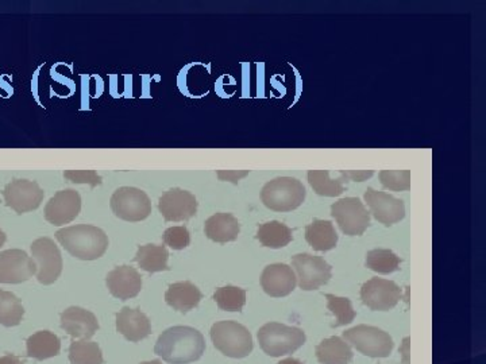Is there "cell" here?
Returning a JSON list of instances; mask_svg holds the SVG:
<instances>
[{
	"label": "cell",
	"mask_w": 486,
	"mask_h": 364,
	"mask_svg": "<svg viewBox=\"0 0 486 364\" xmlns=\"http://www.w3.org/2000/svg\"><path fill=\"white\" fill-rule=\"evenodd\" d=\"M344 342L370 358H388L395 343L390 333L370 325H357L343 332Z\"/></svg>",
	"instance_id": "6"
},
{
	"label": "cell",
	"mask_w": 486,
	"mask_h": 364,
	"mask_svg": "<svg viewBox=\"0 0 486 364\" xmlns=\"http://www.w3.org/2000/svg\"><path fill=\"white\" fill-rule=\"evenodd\" d=\"M105 284L115 299L127 301L141 293L143 277L131 266H120L108 273Z\"/></svg>",
	"instance_id": "17"
},
{
	"label": "cell",
	"mask_w": 486,
	"mask_h": 364,
	"mask_svg": "<svg viewBox=\"0 0 486 364\" xmlns=\"http://www.w3.org/2000/svg\"><path fill=\"white\" fill-rule=\"evenodd\" d=\"M305 240L315 251H330L338 243L334 224L328 220H313L305 228Z\"/></svg>",
	"instance_id": "24"
},
{
	"label": "cell",
	"mask_w": 486,
	"mask_h": 364,
	"mask_svg": "<svg viewBox=\"0 0 486 364\" xmlns=\"http://www.w3.org/2000/svg\"><path fill=\"white\" fill-rule=\"evenodd\" d=\"M25 316L22 302L12 292L0 291V324L17 327Z\"/></svg>",
	"instance_id": "29"
},
{
	"label": "cell",
	"mask_w": 486,
	"mask_h": 364,
	"mask_svg": "<svg viewBox=\"0 0 486 364\" xmlns=\"http://www.w3.org/2000/svg\"><path fill=\"white\" fill-rule=\"evenodd\" d=\"M26 345H27V356L37 360L54 358L61 351L60 337L49 330H41L30 336Z\"/></svg>",
	"instance_id": "25"
},
{
	"label": "cell",
	"mask_w": 486,
	"mask_h": 364,
	"mask_svg": "<svg viewBox=\"0 0 486 364\" xmlns=\"http://www.w3.org/2000/svg\"><path fill=\"white\" fill-rule=\"evenodd\" d=\"M308 182L311 188L319 194L324 197H338L344 192L343 176L339 178H330V171H308Z\"/></svg>",
	"instance_id": "28"
},
{
	"label": "cell",
	"mask_w": 486,
	"mask_h": 364,
	"mask_svg": "<svg viewBox=\"0 0 486 364\" xmlns=\"http://www.w3.org/2000/svg\"><path fill=\"white\" fill-rule=\"evenodd\" d=\"M117 330L128 342L138 343L150 336V320L141 309L125 307L117 315Z\"/></svg>",
	"instance_id": "20"
},
{
	"label": "cell",
	"mask_w": 486,
	"mask_h": 364,
	"mask_svg": "<svg viewBox=\"0 0 486 364\" xmlns=\"http://www.w3.org/2000/svg\"><path fill=\"white\" fill-rule=\"evenodd\" d=\"M205 351V340L191 327H174L162 332L154 353L171 364H188L199 360Z\"/></svg>",
	"instance_id": "1"
},
{
	"label": "cell",
	"mask_w": 486,
	"mask_h": 364,
	"mask_svg": "<svg viewBox=\"0 0 486 364\" xmlns=\"http://www.w3.org/2000/svg\"><path fill=\"white\" fill-rule=\"evenodd\" d=\"M37 274L35 259L23 250L0 253V284H22Z\"/></svg>",
	"instance_id": "13"
},
{
	"label": "cell",
	"mask_w": 486,
	"mask_h": 364,
	"mask_svg": "<svg viewBox=\"0 0 486 364\" xmlns=\"http://www.w3.org/2000/svg\"><path fill=\"white\" fill-rule=\"evenodd\" d=\"M295 271L285 263L269 265L262 271L261 286L265 293L270 297H287L295 291Z\"/></svg>",
	"instance_id": "18"
},
{
	"label": "cell",
	"mask_w": 486,
	"mask_h": 364,
	"mask_svg": "<svg viewBox=\"0 0 486 364\" xmlns=\"http://www.w3.org/2000/svg\"><path fill=\"white\" fill-rule=\"evenodd\" d=\"M251 171H218V178L220 181H230L238 184L239 179L248 176Z\"/></svg>",
	"instance_id": "37"
},
{
	"label": "cell",
	"mask_w": 486,
	"mask_h": 364,
	"mask_svg": "<svg viewBox=\"0 0 486 364\" xmlns=\"http://www.w3.org/2000/svg\"><path fill=\"white\" fill-rule=\"evenodd\" d=\"M61 328L73 339H91L99 330V322L89 310L71 307L61 314Z\"/></svg>",
	"instance_id": "19"
},
{
	"label": "cell",
	"mask_w": 486,
	"mask_h": 364,
	"mask_svg": "<svg viewBox=\"0 0 486 364\" xmlns=\"http://www.w3.org/2000/svg\"><path fill=\"white\" fill-rule=\"evenodd\" d=\"M341 176L344 177L346 181L362 182L370 178L374 174L373 171H339Z\"/></svg>",
	"instance_id": "38"
},
{
	"label": "cell",
	"mask_w": 486,
	"mask_h": 364,
	"mask_svg": "<svg viewBox=\"0 0 486 364\" xmlns=\"http://www.w3.org/2000/svg\"><path fill=\"white\" fill-rule=\"evenodd\" d=\"M64 177L74 184H89L91 188L102 186L103 178L95 171H66Z\"/></svg>",
	"instance_id": "36"
},
{
	"label": "cell",
	"mask_w": 486,
	"mask_h": 364,
	"mask_svg": "<svg viewBox=\"0 0 486 364\" xmlns=\"http://www.w3.org/2000/svg\"><path fill=\"white\" fill-rule=\"evenodd\" d=\"M43 193L37 182L29 179H14L4 191V202L18 215L35 211L42 202Z\"/></svg>",
	"instance_id": "11"
},
{
	"label": "cell",
	"mask_w": 486,
	"mask_h": 364,
	"mask_svg": "<svg viewBox=\"0 0 486 364\" xmlns=\"http://www.w3.org/2000/svg\"><path fill=\"white\" fill-rule=\"evenodd\" d=\"M305 186L293 177H277L262 188L261 200L272 211L289 212L297 209L305 200Z\"/></svg>",
	"instance_id": "3"
},
{
	"label": "cell",
	"mask_w": 486,
	"mask_h": 364,
	"mask_svg": "<svg viewBox=\"0 0 486 364\" xmlns=\"http://www.w3.org/2000/svg\"><path fill=\"white\" fill-rule=\"evenodd\" d=\"M7 237L6 233L4 231L0 230V247H4V243H6Z\"/></svg>",
	"instance_id": "41"
},
{
	"label": "cell",
	"mask_w": 486,
	"mask_h": 364,
	"mask_svg": "<svg viewBox=\"0 0 486 364\" xmlns=\"http://www.w3.org/2000/svg\"><path fill=\"white\" fill-rule=\"evenodd\" d=\"M211 340L216 350L228 358L242 359L253 351V337L248 328L235 322H216L211 328Z\"/></svg>",
	"instance_id": "5"
},
{
	"label": "cell",
	"mask_w": 486,
	"mask_h": 364,
	"mask_svg": "<svg viewBox=\"0 0 486 364\" xmlns=\"http://www.w3.org/2000/svg\"><path fill=\"white\" fill-rule=\"evenodd\" d=\"M169 251L166 246L146 245L140 246L134 262H137L143 270L148 273H158V271H168Z\"/></svg>",
	"instance_id": "26"
},
{
	"label": "cell",
	"mask_w": 486,
	"mask_h": 364,
	"mask_svg": "<svg viewBox=\"0 0 486 364\" xmlns=\"http://www.w3.org/2000/svg\"><path fill=\"white\" fill-rule=\"evenodd\" d=\"M141 364H162L159 360H151V361H143V363Z\"/></svg>",
	"instance_id": "42"
},
{
	"label": "cell",
	"mask_w": 486,
	"mask_h": 364,
	"mask_svg": "<svg viewBox=\"0 0 486 364\" xmlns=\"http://www.w3.org/2000/svg\"><path fill=\"white\" fill-rule=\"evenodd\" d=\"M292 266L297 273L302 291H316L331 278V266L320 256L297 254L292 258Z\"/></svg>",
	"instance_id": "10"
},
{
	"label": "cell",
	"mask_w": 486,
	"mask_h": 364,
	"mask_svg": "<svg viewBox=\"0 0 486 364\" xmlns=\"http://www.w3.org/2000/svg\"><path fill=\"white\" fill-rule=\"evenodd\" d=\"M315 353L321 364H349L354 358L351 347L338 336L324 339Z\"/></svg>",
	"instance_id": "23"
},
{
	"label": "cell",
	"mask_w": 486,
	"mask_h": 364,
	"mask_svg": "<svg viewBox=\"0 0 486 364\" xmlns=\"http://www.w3.org/2000/svg\"><path fill=\"white\" fill-rule=\"evenodd\" d=\"M69 360L72 364H103L104 359L97 343L74 340L69 347Z\"/></svg>",
	"instance_id": "30"
},
{
	"label": "cell",
	"mask_w": 486,
	"mask_h": 364,
	"mask_svg": "<svg viewBox=\"0 0 486 364\" xmlns=\"http://www.w3.org/2000/svg\"><path fill=\"white\" fill-rule=\"evenodd\" d=\"M331 215L342 232L349 237H359L370 225V214L364 202L357 197H346L331 205Z\"/></svg>",
	"instance_id": "8"
},
{
	"label": "cell",
	"mask_w": 486,
	"mask_h": 364,
	"mask_svg": "<svg viewBox=\"0 0 486 364\" xmlns=\"http://www.w3.org/2000/svg\"><path fill=\"white\" fill-rule=\"evenodd\" d=\"M164 243L174 250H184L191 243V237L185 227H172L164 232Z\"/></svg>",
	"instance_id": "35"
},
{
	"label": "cell",
	"mask_w": 486,
	"mask_h": 364,
	"mask_svg": "<svg viewBox=\"0 0 486 364\" xmlns=\"http://www.w3.org/2000/svg\"><path fill=\"white\" fill-rule=\"evenodd\" d=\"M56 239L74 258L95 261L104 255L108 238L104 231L94 225L79 224L56 232Z\"/></svg>",
	"instance_id": "2"
},
{
	"label": "cell",
	"mask_w": 486,
	"mask_h": 364,
	"mask_svg": "<svg viewBox=\"0 0 486 364\" xmlns=\"http://www.w3.org/2000/svg\"><path fill=\"white\" fill-rule=\"evenodd\" d=\"M213 300L226 312H241L246 304V292L236 286H225L216 289Z\"/></svg>",
	"instance_id": "32"
},
{
	"label": "cell",
	"mask_w": 486,
	"mask_h": 364,
	"mask_svg": "<svg viewBox=\"0 0 486 364\" xmlns=\"http://www.w3.org/2000/svg\"><path fill=\"white\" fill-rule=\"evenodd\" d=\"M364 199L369 207V214H372L377 222L387 225V227L400 222L405 216V205H404L403 200L396 199L385 192L367 188Z\"/></svg>",
	"instance_id": "15"
},
{
	"label": "cell",
	"mask_w": 486,
	"mask_h": 364,
	"mask_svg": "<svg viewBox=\"0 0 486 364\" xmlns=\"http://www.w3.org/2000/svg\"><path fill=\"white\" fill-rule=\"evenodd\" d=\"M158 211L166 222H187L197 215V197L191 192L171 189L159 199Z\"/></svg>",
	"instance_id": "14"
},
{
	"label": "cell",
	"mask_w": 486,
	"mask_h": 364,
	"mask_svg": "<svg viewBox=\"0 0 486 364\" xmlns=\"http://www.w3.org/2000/svg\"><path fill=\"white\" fill-rule=\"evenodd\" d=\"M202 299V292L189 281L171 284L166 293V304L181 314H188L189 310L195 309Z\"/></svg>",
	"instance_id": "21"
},
{
	"label": "cell",
	"mask_w": 486,
	"mask_h": 364,
	"mask_svg": "<svg viewBox=\"0 0 486 364\" xmlns=\"http://www.w3.org/2000/svg\"><path fill=\"white\" fill-rule=\"evenodd\" d=\"M257 239L265 247L274 248L276 250V248L285 247V246L292 242V230L288 225H285L284 223L274 220V222L265 223V224H262L258 228Z\"/></svg>",
	"instance_id": "27"
},
{
	"label": "cell",
	"mask_w": 486,
	"mask_h": 364,
	"mask_svg": "<svg viewBox=\"0 0 486 364\" xmlns=\"http://www.w3.org/2000/svg\"><path fill=\"white\" fill-rule=\"evenodd\" d=\"M403 293L398 284L382 278H372L361 288V300L367 307L378 312L393 309L400 301Z\"/></svg>",
	"instance_id": "12"
},
{
	"label": "cell",
	"mask_w": 486,
	"mask_h": 364,
	"mask_svg": "<svg viewBox=\"0 0 486 364\" xmlns=\"http://www.w3.org/2000/svg\"><path fill=\"white\" fill-rule=\"evenodd\" d=\"M33 259L37 265L40 284H51L63 273V256L50 238H40L32 245Z\"/></svg>",
	"instance_id": "9"
},
{
	"label": "cell",
	"mask_w": 486,
	"mask_h": 364,
	"mask_svg": "<svg viewBox=\"0 0 486 364\" xmlns=\"http://www.w3.org/2000/svg\"><path fill=\"white\" fill-rule=\"evenodd\" d=\"M0 364H25L20 360L18 356L15 355H6L4 358H0Z\"/></svg>",
	"instance_id": "39"
},
{
	"label": "cell",
	"mask_w": 486,
	"mask_h": 364,
	"mask_svg": "<svg viewBox=\"0 0 486 364\" xmlns=\"http://www.w3.org/2000/svg\"><path fill=\"white\" fill-rule=\"evenodd\" d=\"M241 225L231 214H216L204 223V232L208 239L216 243L234 242L238 238Z\"/></svg>",
	"instance_id": "22"
},
{
	"label": "cell",
	"mask_w": 486,
	"mask_h": 364,
	"mask_svg": "<svg viewBox=\"0 0 486 364\" xmlns=\"http://www.w3.org/2000/svg\"><path fill=\"white\" fill-rule=\"evenodd\" d=\"M380 181L384 189H390L392 192L410 191L411 171H382L380 173Z\"/></svg>",
	"instance_id": "34"
},
{
	"label": "cell",
	"mask_w": 486,
	"mask_h": 364,
	"mask_svg": "<svg viewBox=\"0 0 486 364\" xmlns=\"http://www.w3.org/2000/svg\"><path fill=\"white\" fill-rule=\"evenodd\" d=\"M277 364H303L302 361L297 360V359L293 358H288L284 359V360L280 361V363Z\"/></svg>",
	"instance_id": "40"
},
{
	"label": "cell",
	"mask_w": 486,
	"mask_h": 364,
	"mask_svg": "<svg viewBox=\"0 0 486 364\" xmlns=\"http://www.w3.org/2000/svg\"><path fill=\"white\" fill-rule=\"evenodd\" d=\"M112 209L115 216L125 222H143L151 214V202L148 194L138 188L123 186L112 197Z\"/></svg>",
	"instance_id": "7"
},
{
	"label": "cell",
	"mask_w": 486,
	"mask_h": 364,
	"mask_svg": "<svg viewBox=\"0 0 486 364\" xmlns=\"http://www.w3.org/2000/svg\"><path fill=\"white\" fill-rule=\"evenodd\" d=\"M258 342L266 355L280 358L290 355L303 347L305 333L300 328L288 327L280 322H267L259 328Z\"/></svg>",
	"instance_id": "4"
},
{
	"label": "cell",
	"mask_w": 486,
	"mask_h": 364,
	"mask_svg": "<svg viewBox=\"0 0 486 364\" xmlns=\"http://www.w3.org/2000/svg\"><path fill=\"white\" fill-rule=\"evenodd\" d=\"M328 310H331V314L336 316V322L333 327H343V325L353 322L356 319V310L353 309V305L349 299L344 297L334 296V294H328Z\"/></svg>",
	"instance_id": "33"
},
{
	"label": "cell",
	"mask_w": 486,
	"mask_h": 364,
	"mask_svg": "<svg viewBox=\"0 0 486 364\" xmlns=\"http://www.w3.org/2000/svg\"><path fill=\"white\" fill-rule=\"evenodd\" d=\"M81 211V197L74 189H66L54 194L45 207V219L50 224H68L79 216Z\"/></svg>",
	"instance_id": "16"
},
{
	"label": "cell",
	"mask_w": 486,
	"mask_h": 364,
	"mask_svg": "<svg viewBox=\"0 0 486 364\" xmlns=\"http://www.w3.org/2000/svg\"><path fill=\"white\" fill-rule=\"evenodd\" d=\"M400 258L390 250L377 248L366 254V268L374 273H395L400 269Z\"/></svg>",
	"instance_id": "31"
}]
</instances>
